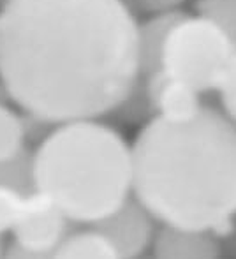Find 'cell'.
I'll return each instance as SVG.
<instances>
[{
	"mask_svg": "<svg viewBox=\"0 0 236 259\" xmlns=\"http://www.w3.org/2000/svg\"><path fill=\"white\" fill-rule=\"evenodd\" d=\"M185 0H136V6L148 14L175 13Z\"/></svg>",
	"mask_w": 236,
	"mask_h": 259,
	"instance_id": "2e32d148",
	"label": "cell"
},
{
	"mask_svg": "<svg viewBox=\"0 0 236 259\" xmlns=\"http://www.w3.org/2000/svg\"><path fill=\"white\" fill-rule=\"evenodd\" d=\"M139 259H152L150 256H143V257H139Z\"/></svg>",
	"mask_w": 236,
	"mask_h": 259,
	"instance_id": "ac0fdd59",
	"label": "cell"
},
{
	"mask_svg": "<svg viewBox=\"0 0 236 259\" xmlns=\"http://www.w3.org/2000/svg\"><path fill=\"white\" fill-rule=\"evenodd\" d=\"M28 192L13 185L0 184V236L14 228Z\"/></svg>",
	"mask_w": 236,
	"mask_h": 259,
	"instance_id": "4fadbf2b",
	"label": "cell"
},
{
	"mask_svg": "<svg viewBox=\"0 0 236 259\" xmlns=\"http://www.w3.org/2000/svg\"><path fill=\"white\" fill-rule=\"evenodd\" d=\"M0 259H50V256L28 252V250L21 249V247H18L16 243L13 242L7 249H2V252H0Z\"/></svg>",
	"mask_w": 236,
	"mask_h": 259,
	"instance_id": "e0dca14e",
	"label": "cell"
},
{
	"mask_svg": "<svg viewBox=\"0 0 236 259\" xmlns=\"http://www.w3.org/2000/svg\"><path fill=\"white\" fill-rule=\"evenodd\" d=\"M236 52L227 35L203 16L181 13L164 39L161 71L199 94L215 92Z\"/></svg>",
	"mask_w": 236,
	"mask_h": 259,
	"instance_id": "277c9868",
	"label": "cell"
},
{
	"mask_svg": "<svg viewBox=\"0 0 236 259\" xmlns=\"http://www.w3.org/2000/svg\"><path fill=\"white\" fill-rule=\"evenodd\" d=\"M34 191L55 203L72 224H96L132 192L130 147L97 120L57 125L30 155Z\"/></svg>",
	"mask_w": 236,
	"mask_h": 259,
	"instance_id": "3957f363",
	"label": "cell"
},
{
	"mask_svg": "<svg viewBox=\"0 0 236 259\" xmlns=\"http://www.w3.org/2000/svg\"><path fill=\"white\" fill-rule=\"evenodd\" d=\"M113 245L120 259L147 256L155 236V219L137 199L129 198L113 213L92 224Z\"/></svg>",
	"mask_w": 236,
	"mask_h": 259,
	"instance_id": "8992f818",
	"label": "cell"
},
{
	"mask_svg": "<svg viewBox=\"0 0 236 259\" xmlns=\"http://www.w3.org/2000/svg\"><path fill=\"white\" fill-rule=\"evenodd\" d=\"M150 101L154 116L173 123H183L196 118L203 109L201 94L192 87L169 78L162 71L139 79Z\"/></svg>",
	"mask_w": 236,
	"mask_h": 259,
	"instance_id": "52a82bcc",
	"label": "cell"
},
{
	"mask_svg": "<svg viewBox=\"0 0 236 259\" xmlns=\"http://www.w3.org/2000/svg\"><path fill=\"white\" fill-rule=\"evenodd\" d=\"M152 259H219L220 245L213 233L162 224L152 242Z\"/></svg>",
	"mask_w": 236,
	"mask_h": 259,
	"instance_id": "ba28073f",
	"label": "cell"
},
{
	"mask_svg": "<svg viewBox=\"0 0 236 259\" xmlns=\"http://www.w3.org/2000/svg\"><path fill=\"white\" fill-rule=\"evenodd\" d=\"M0 184L13 185L21 191H34L32 185V169H30V155L21 154L9 162H0Z\"/></svg>",
	"mask_w": 236,
	"mask_h": 259,
	"instance_id": "5bb4252c",
	"label": "cell"
},
{
	"mask_svg": "<svg viewBox=\"0 0 236 259\" xmlns=\"http://www.w3.org/2000/svg\"><path fill=\"white\" fill-rule=\"evenodd\" d=\"M0 252H2V242H0Z\"/></svg>",
	"mask_w": 236,
	"mask_h": 259,
	"instance_id": "d6986e66",
	"label": "cell"
},
{
	"mask_svg": "<svg viewBox=\"0 0 236 259\" xmlns=\"http://www.w3.org/2000/svg\"><path fill=\"white\" fill-rule=\"evenodd\" d=\"M25 122L9 106L0 104V162H9L25 154Z\"/></svg>",
	"mask_w": 236,
	"mask_h": 259,
	"instance_id": "8fae6325",
	"label": "cell"
},
{
	"mask_svg": "<svg viewBox=\"0 0 236 259\" xmlns=\"http://www.w3.org/2000/svg\"><path fill=\"white\" fill-rule=\"evenodd\" d=\"M132 198L161 224L226 233L236 217V123L203 106L173 123L154 116L132 147Z\"/></svg>",
	"mask_w": 236,
	"mask_h": 259,
	"instance_id": "7a4b0ae2",
	"label": "cell"
},
{
	"mask_svg": "<svg viewBox=\"0 0 236 259\" xmlns=\"http://www.w3.org/2000/svg\"><path fill=\"white\" fill-rule=\"evenodd\" d=\"M181 11L175 13L150 14L148 20L137 23V64H139V79L161 71V58L164 39L171 25Z\"/></svg>",
	"mask_w": 236,
	"mask_h": 259,
	"instance_id": "9c48e42d",
	"label": "cell"
},
{
	"mask_svg": "<svg viewBox=\"0 0 236 259\" xmlns=\"http://www.w3.org/2000/svg\"><path fill=\"white\" fill-rule=\"evenodd\" d=\"M139 81L137 21L123 0H6L0 83L42 123L97 120Z\"/></svg>",
	"mask_w": 236,
	"mask_h": 259,
	"instance_id": "6da1fadb",
	"label": "cell"
},
{
	"mask_svg": "<svg viewBox=\"0 0 236 259\" xmlns=\"http://www.w3.org/2000/svg\"><path fill=\"white\" fill-rule=\"evenodd\" d=\"M194 11L215 23L236 50V0H196Z\"/></svg>",
	"mask_w": 236,
	"mask_h": 259,
	"instance_id": "7c38bea8",
	"label": "cell"
},
{
	"mask_svg": "<svg viewBox=\"0 0 236 259\" xmlns=\"http://www.w3.org/2000/svg\"><path fill=\"white\" fill-rule=\"evenodd\" d=\"M72 222L57 208L55 203L37 191H30L25 198L21 213L13 233L18 247L34 254L50 256L69 235Z\"/></svg>",
	"mask_w": 236,
	"mask_h": 259,
	"instance_id": "5b68a950",
	"label": "cell"
},
{
	"mask_svg": "<svg viewBox=\"0 0 236 259\" xmlns=\"http://www.w3.org/2000/svg\"><path fill=\"white\" fill-rule=\"evenodd\" d=\"M215 92L220 99V111L236 123V52L231 55L219 83H217Z\"/></svg>",
	"mask_w": 236,
	"mask_h": 259,
	"instance_id": "9a60e30c",
	"label": "cell"
},
{
	"mask_svg": "<svg viewBox=\"0 0 236 259\" xmlns=\"http://www.w3.org/2000/svg\"><path fill=\"white\" fill-rule=\"evenodd\" d=\"M50 259H120L117 250L96 229L69 233Z\"/></svg>",
	"mask_w": 236,
	"mask_h": 259,
	"instance_id": "30bf717a",
	"label": "cell"
}]
</instances>
